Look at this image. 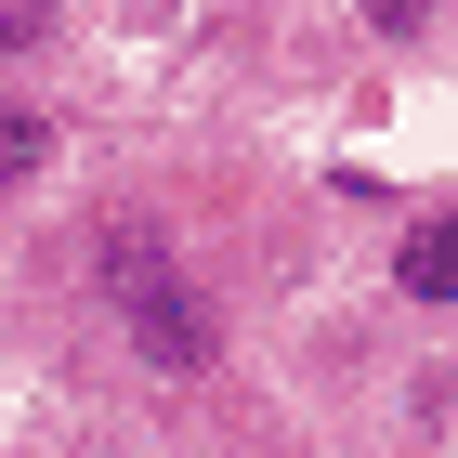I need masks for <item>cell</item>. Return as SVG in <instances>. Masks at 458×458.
I'll return each instance as SVG.
<instances>
[{
  "label": "cell",
  "instance_id": "52a82bcc",
  "mask_svg": "<svg viewBox=\"0 0 458 458\" xmlns=\"http://www.w3.org/2000/svg\"><path fill=\"white\" fill-rule=\"evenodd\" d=\"M27 39H53V0H0V53H27Z\"/></svg>",
  "mask_w": 458,
  "mask_h": 458
},
{
  "label": "cell",
  "instance_id": "6da1fadb",
  "mask_svg": "<svg viewBox=\"0 0 458 458\" xmlns=\"http://www.w3.org/2000/svg\"><path fill=\"white\" fill-rule=\"evenodd\" d=\"M106 315H118V353H131L144 380H210L223 367V288L183 276V262H157L144 288H118Z\"/></svg>",
  "mask_w": 458,
  "mask_h": 458
},
{
  "label": "cell",
  "instance_id": "5b68a950",
  "mask_svg": "<svg viewBox=\"0 0 458 458\" xmlns=\"http://www.w3.org/2000/svg\"><path fill=\"white\" fill-rule=\"evenodd\" d=\"M406 445H458V367H420L406 380Z\"/></svg>",
  "mask_w": 458,
  "mask_h": 458
},
{
  "label": "cell",
  "instance_id": "7a4b0ae2",
  "mask_svg": "<svg viewBox=\"0 0 458 458\" xmlns=\"http://www.w3.org/2000/svg\"><path fill=\"white\" fill-rule=\"evenodd\" d=\"M393 301L458 315V197H420V210L393 223Z\"/></svg>",
  "mask_w": 458,
  "mask_h": 458
},
{
  "label": "cell",
  "instance_id": "8992f818",
  "mask_svg": "<svg viewBox=\"0 0 458 458\" xmlns=\"http://www.w3.org/2000/svg\"><path fill=\"white\" fill-rule=\"evenodd\" d=\"M432 13H445V0H353V27H367V39H393V53H420V39H432Z\"/></svg>",
  "mask_w": 458,
  "mask_h": 458
},
{
  "label": "cell",
  "instance_id": "277c9868",
  "mask_svg": "<svg viewBox=\"0 0 458 458\" xmlns=\"http://www.w3.org/2000/svg\"><path fill=\"white\" fill-rule=\"evenodd\" d=\"M157 262H171V223H144V210H106V223H92V301L144 288Z\"/></svg>",
  "mask_w": 458,
  "mask_h": 458
},
{
  "label": "cell",
  "instance_id": "3957f363",
  "mask_svg": "<svg viewBox=\"0 0 458 458\" xmlns=\"http://www.w3.org/2000/svg\"><path fill=\"white\" fill-rule=\"evenodd\" d=\"M53 171H66V118L39 92H0V197H39Z\"/></svg>",
  "mask_w": 458,
  "mask_h": 458
}]
</instances>
